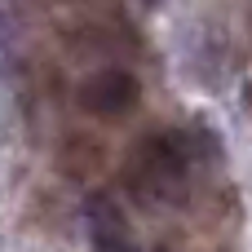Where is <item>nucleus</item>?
Here are the masks:
<instances>
[{
    "mask_svg": "<svg viewBox=\"0 0 252 252\" xmlns=\"http://www.w3.org/2000/svg\"><path fill=\"white\" fill-rule=\"evenodd\" d=\"M217 155L208 128H151L124 155V186L137 204H168L186 190L195 164H217Z\"/></svg>",
    "mask_w": 252,
    "mask_h": 252,
    "instance_id": "1",
    "label": "nucleus"
},
{
    "mask_svg": "<svg viewBox=\"0 0 252 252\" xmlns=\"http://www.w3.org/2000/svg\"><path fill=\"white\" fill-rule=\"evenodd\" d=\"M75 102L84 115L93 120H124L142 106V80L124 66H102V71H89L80 84H75Z\"/></svg>",
    "mask_w": 252,
    "mask_h": 252,
    "instance_id": "2",
    "label": "nucleus"
},
{
    "mask_svg": "<svg viewBox=\"0 0 252 252\" xmlns=\"http://www.w3.org/2000/svg\"><path fill=\"white\" fill-rule=\"evenodd\" d=\"M84 235H89L93 252H142L124 204L111 190H93L84 199Z\"/></svg>",
    "mask_w": 252,
    "mask_h": 252,
    "instance_id": "3",
    "label": "nucleus"
},
{
    "mask_svg": "<svg viewBox=\"0 0 252 252\" xmlns=\"http://www.w3.org/2000/svg\"><path fill=\"white\" fill-rule=\"evenodd\" d=\"M244 106H248V115H252V80L244 84Z\"/></svg>",
    "mask_w": 252,
    "mask_h": 252,
    "instance_id": "4",
    "label": "nucleus"
},
{
    "mask_svg": "<svg viewBox=\"0 0 252 252\" xmlns=\"http://www.w3.org/2000/svg\"><path fill=\"white\" fill-rule=\"evenodd\" d=\"M155 252H168V248H155Z\"/></svg>",
    "mask_w": 252,
    "mask_h": 252,
    "instance_id": "5",
    "label": "nucleus"
}]
</instances>
